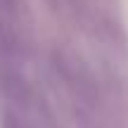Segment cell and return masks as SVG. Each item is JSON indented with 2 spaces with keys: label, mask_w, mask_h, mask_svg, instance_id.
Wrapping results in <instances>:
<instances>
[{
  "label": "cell",
  "mask_w": 128,
  "mask_h": 128,
  "mask_svg": "<svg viewBox=\"0 0 128 128\" xmlns=\"http://www.w3.org/2000/svg\"><path fill=\"white\" fill-rule=\"evenodd\" d=\"M57 2H64V0H57Z\"/></svg>",
  "instance_id": "2"
},
{
  "label": "cell",
  "mask_w": 128,
  "mask_h": 128,
  "mask_svg": "<svg viewBox=\"0 0 128 128\" xmlns=\"http://www.w3.org/2000/svg\"><path fill=\"white\" fill-rule=\"evenodd\" d=\"M17 2L14 0H0V52L14 48L17 40Z\"/></svg>",
  "instance_id": "1"
}]
</instances>
